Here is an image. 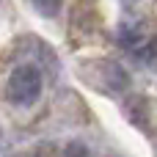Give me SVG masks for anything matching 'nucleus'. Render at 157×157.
Masks as SVG:
<instances>
[{
	"label": "nucleus",
	"mask_w": 157,
	"mask_h": 157,
	"mask_svg": "<svg viewBox=\"0 0 157 157\" xmlns=\"http://www.w3.org/2000/svg\"><path fill=\"white\" fill-rule=\"evenodd\" d=\"M39 94H41V75H39L36 66L22 63V66H17L8 75V80H6V97H8V102L25 108V105H33L39 99Z\"/></svg>",
	"instance_id": "1"
},
{
	"label": "nucleus",
	"mask_w": 157,
	"mask_h": 157,
	"mask_svg": "<svg viewBox=\"0 0 157 157\" xmlns=\"http://www.w3.org/2000/svg\"><path fill=\"white\" fill-rule=\"evenodd\" d=\"M127 83H130V77H127V72L119 63L102 61V86L108 91H121V88H127Z\"/></svg>",
	"instance_id": "2"
},
{
	"label": "nucleus",
	"mask_w": 157,
	"mask_h": 157,
	"mask_svg": "<svg viewBox=\"0 0 157 157\" xmlns=\"http://www.w3.org/2000/svg\"><path fill=\"white\" fill-rule=\"evenodd\" d=\"M33 6L41 17H55L61 11V0H33Z\"/></svg>",
	"instance_id": "3"
},
{
	"label": "nucleus",
	"mask_w": 157,
	"mask_h": 157,
	"mask_svg": "<svg viewBox=\"0 0 157 157\" xmlns=\"http://www.w3.org/2000/svg\"><path fill=\"white\" fill-rule=\"evenodd\" d=\"M138 58H141L144 63H157V36H152V39L146 41V47L138 52Z\"/></svg>",
	"instance_id": "4"
}]
</instances>
